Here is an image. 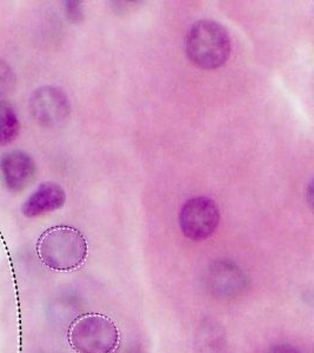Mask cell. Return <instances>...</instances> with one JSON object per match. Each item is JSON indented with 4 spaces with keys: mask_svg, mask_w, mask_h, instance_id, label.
<instances>
[{
    "mask_svg": "<svg viewBox=\"0 0 314 353\" xmlns=\"http://www.w3.org/2000/svg\"><path fill=\"white\" fill-rule=\"evenodd\" d=\"M89 246L84 234L72 226L58 225L46 230L36 243V254L48 269L70 272L84 264Z\"/></svg>",
    "mask_w": 314,
    "mask_h": 353,
    "instance_id": "6da1fadb",
    "label": "cell"
},
{
    "mask_svg": "<svg viewBox=\"0 0 314 353\" xmlns=\"http://www.w3.org/2000/svg\"><path fill=\"white\" fill-rule=\"evenodd\" d=\"M206 285L216 297L232 299L247 289L249 279L236 263L224 259L214 261L209 266L206 274Z\"/></svg>",
    "mask_w": 314,
    "mask_h": 353,
    "instance_id": "8992f818",
    "label": "cell"
},
{
    "mask_svg": "<svg viewBox=\"0 0 314 353\" xmlns=\"http://www.w3.org/2000/svg\"><path fill=\"white\" fill-rule=\"evenodd\" d=\"M129 353H144L143 352V351H141V349H139V347H138V349H133L132 351H131V352Z\"/></svg>",
    "mask_w": 314,
    "mask_h": 353,
    "instance_id": "4fadbf2b",
    "label": "cell"
},
{
    "mask_svg": "<svg viewBox=\"0 0 314 353\" xmlns=\"http://www.w3.org/2000/svg\"><path fill=\"white\" fill-rule=\"evenodd\" d=\"M66 201V193L61 185L56 183H43L25 201L21 212L25 217L36 218L53 212L63 208Z\"/></svg>",
    "mask_w": 314,
    "mask_h": 353,
    "instance_id": "ba28073f",
    "label": "cell"
},
{
    "mask_svg": "<svg viewBox=\"0 0 314 353\" xmlns=\"http://www.w3.org/2000/svg\"><path fill=\"white\" fill-rule=\"evenodd\" d=\"M36 163L24 151L14 150L5 153L0 159V171L5 185L11 192H21L36 174Z\"/></svg>",
    "mask_w": 314,
    "mask_h": 353,
    "instance_id": "52a82bcc",
    "label": "cell"
},
{
    "mask_svg": "<svg viewBox=\"0 0 314 353\" xmlns=\"http://www.w3.org/2000/svg\"><path fill=\"white\" fill-rule=\"evenodd\" d=\"M16 86V73L6 61L0 59V97L11 94Z\"/></svg>",
    "mask_w": 314,
    "mask_h": 353,
    "instance_id": "30bf717a",
    "label": "cell"
},
{
    "mask_svg": "<svg viewBox=\"0 0 314 353\" xmlns=\"http://www.w3.org/2000/svg\"><path fill=\"white\" fill-rule=\"evenodd\" d=\"M69 343L77 353H114L121 334L117 325L101 313H86L70 326Z\"/></svg>",
    "mask_w": 314,
    "mask_h": 353,
    "instance_id": "3957f363",
    "label": "cell"
},
{
    "mask_svg": "<svg viewBox=\"0 0 314 353\" xmlns=\"http://www.w3.org/2000/svg\"><path fill=\"white\" fill-rule=\"evenodd\" d=\"M33 119L44 128L64 124L71 113L69 98L61 88L43 86L36 88L28 101Z\"/></svg>",
    "mask_w": 314,
    "mask_h": 353,
    "instance_id": "5b68a950",
    "label": "cell"
},
{
    "mask_svg": "<svg viewBox=\"0 0 314 353\" xmlns=\"http://www.w3.org/2000/svg\"><path fill=\"white\" fill-rule=\"evenodd\" d=\"M21 132V121L8 101H0V146L11 144Z\"/></svg>",
    "mask_w": 314,
    "mask_h": 353,
    "instance_id": "9c48e42d",
    "label": "cell"
},
{
    "mask_svg": "<svg viewBox=\"0 0 314 353\" xmlns=\"http://www.w3.org/2000/svg\"><path fill=\"white\" fill-rule=\"evenodd\" d=\"M185 48L189 61L198 68L214 70L229 61L231 38L217 21H199L189 28Z\"/></svg>",
    "mask_w": 314,
    "mask_h": 353,
    "instance_id": "7a4b0ae2",
    "label": "cell"
},
{
    "mask_svg": "<svg viewBox=\"0 0 314 353\" xmlns=\"http://www.w3.org/2000/svg\"><path fill=\"white\" fill-rule=\"evenodd\" d=\"M220 221V211L211 198L196 197L186 201L179 214L182 232L191 241H205L213 234Z\"/></svg>",
    "mask_w": 314,
    "mask_h": 353,
    "instance_id": "277c9868",
    "label": "cell"
},
{
    "mask_svg": "<svg viewBox=\"0 0 314 353\" xmlns=\"http://www.w3.org/2000/svg\"><path fill=\"white\" fill-rule=\"evenodd\" d=\"M66 14L70 21H79L83 18V6L79 1H67L65 5Z\"/></svg>",
    "mask_w": 314,
    "mask_h": 353,
    "instance_id": "8fae6325",
    "label": "cell"
},
{
    "mask_svg": "<svg viewBox=\"0 0 314 353\" xmlns=\"http://www.w3.org/2000/svg\"><path fill=\"white\" fill-rule=\"evenodd\" d=\"M267 353H302V351H299L298 349H295L294 346L285 345H275L272 349L269 350Z\"/></svg>",
    "mask_w": 314,
    "mask_h": 353,
    "instance_id": "7c38bea8",
    "label": "cell"
}]
</instances>
